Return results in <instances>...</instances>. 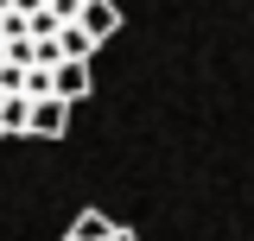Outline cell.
<instances>
[{
	"instance_id": "obj_1",
	"label": "cell",
	"mask_w": 254,
	"mask_h": 241,
	"mask_svg": "<svg viewBox=\"0 0 254 241\" xmlns=\"http://www.w3.org/2000/svg\"><path fill=\"white\" fill-rule=\"evenodd\" d=\"M70 26L83 32L89 45H102V38H115V32H121V6H115V0H83Z\"/></svg>"
},
{
	"instance_id": "obj_2",
	"label": "cell",
	"mask_w": 254,
	"mask_h": 241,
	"mask_svg": "<svg viewBox=\"0 0 254 241\" xmlns=\"http://www.w3.org/2000/svg\"><path fill=\"white\" fill-rule=\"evenodd\" d=\"M26 133H32V140H64V133H70V108H64L58 95L32 102V108H26Z\"/></svg>"
},
{
	"instance_id": "obj_3",
	"label": "cell",
	"mask_w": 254,
	"mask_h": 241,
	"mask_svg": "<svg viewBox=\"0 0 254 241\" xmlns=\"http://www.w3.org/2000/svg\"><path fill=\"white\" fill-rule=\"evenodd\" d=\"M51 95H58L64 108L83 102V95H89V63H58V70H51Z\"/></svg>"
},
{
	"instance_id": "obj_4",
	"label": "cell",
	"mask_w": 254,
	"mask_h": 241,
	"mask_svg": "<svg viewBox=\"0 0 254 241\" xmlns=\"http://www.w3.org/2000/svg\"><path fill=\"white\" fill-rule=\"evenodd\" d=\"M115 235H121V222H115V216H102V210H83L76 222H70V235H64V241H115Z\"/></svg>"
}]
</instances>
